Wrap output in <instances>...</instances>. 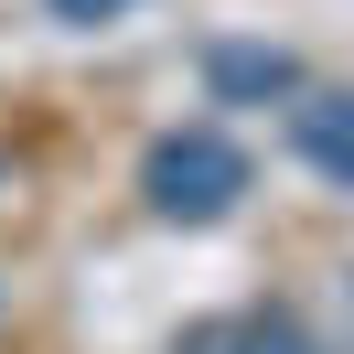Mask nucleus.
<instances>
[{
  "label": "nucleus",
  "instance_id": "1",
  "mask_svg": "<svg viewBox=\"0 0 354 354\" xmlns=\"http://www.w3.org/2000/svg\"><path fill=\"white\" fill-rule=\"evenodd\" d=\"M236 194H247V151H236L225 129H161L151 161H140V204H151V215H172V225L236 215Z\"/></svg>",
  "mask_w": 354,
  "mask_h": 354
},
{
  "label": "nucleus",
  "instance_id": "2",
  "mask_svg": "<svg viewBox=\"0 0 354 354\" xmlns=\"http://www.w3.org/2000/svg\"><path fill=\"white\" fill-rule=\"evenodd\" d=\"M290 140H301V161H311L322 183H354V97H344V86H301Z\"/></svg>",
  "mask_w": 354,
  "mask_h": 354
},
{
  "label": "nucleus",
  "instance_id": "3",
  "mask_svg": "<svg viewBox=\"0 0 354 354\" xmlns=\"http://www.w3.org/2000/svg\"><path fill=\"white\" fill-rule=\"evenodd\" d=\"M183 354H322V344H311L290 311H236V322H204Z\"/></svg>",
  "mask_w": 354,
  "mask_h": 354
},
{
  "label": "nucleus",
  "instance_id": "4",
  "mask_svg": "<svg viewBox=\"0 0 354 354\" xmlns=\"http://www.w3.org/2000/svg\"><path fill=\"white\" fill-rule=\"evenodd\" d=\"M215 97H301V65L290 54H268V44H215Z\"/></svg>",
  "mask_w": 354,
  "mask_h": 354
},
{
  "label": "nucleus",
  "instance_id": "5",
  "mask_svg": "<svg viewBox=\"0 0 354 354\" xmlns=\"http://www.w3.org/2000/svg\"><path fill=\"white\" fill-rule=\"evenodd\" d=\"M54 22H75V32H97V22H118V11H140V0H44Z\"/></svg>",
  "mask_w": 354,
  "mask_h": 354
}]
</instances>
